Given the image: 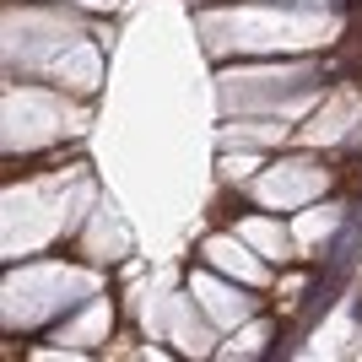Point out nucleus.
I'll return each mask as SVG.
<instances>
[{
	"instance_id": "f257e3e1",
	"label": "nucleus",
	"mask_w": 362,
	"mask_h": 362,
	"mask_svg": "<svg viewBox=\"0 0 362 362\" xmlns=\"http://www.w3.org/2000/svg\"><path fill=\"white\" fill-rule=\"evenodd\" d=\"M341 65H346V71H351V76L362 81V22H351L346 44H341Z\"/></svg>"
}]
</instances>
